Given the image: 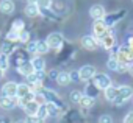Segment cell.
Masks as SVG:
<instances>
[{
    "mask_svg": "<svg viewBox=\"0 0 133 123\" xmlns=\"http://www.w3.org/2000/svg\"><path fill=\"white\" fill-rule=\"evenodd\" d=\"M31 64H33L35 70H45V61L42 56H35L31 59Z\"/></svg>",
    "mask_w": 133,
    "mask_h": 123,
    "instance_id": "cb8c5ba5",
    "label": "cell"
},
{
    "mask_svg": "<svg viewBox=\"0 0 133 123\" xmlns=\"http://www.w3.org/2000/svg\"><path fill=\"white\" fill-rule=\"evenodd\" d=\"M103 92H105V98H107L108 101H111V103H113V101L116 100V97H117V87H116V86H113V84H111V86H108Z\"/></svg>",
    "mask_w": 133,
    "mask_h": 123,
    "instance_id": "7402d4cb",
    "label": "cell"
},
{
    "mask_svg": "<svg viewBox=\"0 0 133 123\" xmlns=\"http://www.w3.org/2000/svg\"><path fill=\"white\" fill-rule=\"evenodd\" d=\"M92 83H94L100 90H105L108 86H111V78H110L107 73H96L94 78H92Z\"/></svg>",
    "mask_w": 133,
    "mask_h": 123,
    "instance_id": "52a82bcc",
    "label": "cell"
},
{
    "mask_svg": "<svg viewBox=\"0 0 133 123\" xmlns=\"http://www.w3.org/2000/svg\"><path fill=\"white\" fill-rule=\"evenodd\" d=\"M39 106H41V104H39L36 100H31V101H30V103H27V104H25L22 109L25 111V114H27L28 117H35V115L38 114V109H39Z\"/></svg>",
    "mask_w": 133,
    "mask_h": 123,
    "instance_id": "9a60e30c",
    "label": "cell"
},
{
    "mask_svg": "<svg viewBox=\"0 0 133 123\" xmlns=\"http://www.w3.org/2000/svg\"><path fill=\"white\" fill-rule=\"evenodd\" d=\"M0 123H11L8 118H2V120H0Z\"/></svg>",
    "mask_w": 133,
    "mask_h": 123,
    "instance_id": "bcb514c9",
    "label": "cell"
},
{
    "mask_svg": "<svg viewBox=\"0 0 133 123\" xmlns=\"http://www.w3.org/2000/svg\"><path fill=\"white\" fill-rule=\"evenodd\" d=\"M11 28H13V30H16V31H22V30H25V24H24V20H22V19H17V20H14V22H13Z\"/></svg>",
    "mask_w": 133,
    "mask_h": 123,
    "instance_id": "d6a6232c",
    "label": "cell"
},
{
    "mask_svg": "<svg viewBox=\"0 0 133 123\" xmlns=\"http://www.w3.org/2000/svg\"><path fill=\"white\" fill-rule=\"evenodd\" d=\"M45 106H47L49 115H52V117H56V115L61 112V107H59V106H56L55 103H45Z\"/></svg>",
    "mask_w": 133,
    "mask_h": 123,
    "instance_id": "83f0119b",
    "label": "cell"
},
{
    "mask_svg": "<svg viewBox=\"0 0 133 123\" xmlns=\"http://www.w3.org/2000/svg\"><path fill=\"white\" fill-rule=\"evenodd\" d=\"M17 123H28V120H19Z\"/></svg>",
    "mask_w": 133,
    "mask_h": 123,
    "instance_id": "c3c4849f",
    "label": "cell"
},
{
    "mask_svg": "<svg viewBox=\"0 0 133 123\" xmlns=\"http://www.w3.org/2000/svg\"><path fill=\"white\" fill-rule=\"evenodd\" d=\"M39 14H41V11H39L38 3H28V5L25 6V16H28V17H36V16H39Z\"/></svg>",
    "mask_w": 133,
    "mask_h": 123,
    "instance_id": "ffe728a7",
    "label": "cell"
},
{
    "mask_svg": "<svg viewBox=\"0 0 133 123\" xmlns=\"http://www.w3.org/2000/svg\"><path fill=\"white\" fill-rule=\"evenodd\" d=\"M45 42L49 44L50 48H53V50H59V48H63V45H64V37H63L61 33H52V34L47 36Z\"/></svg>",
    "mask_w": 133,
    "mask_h": 123,
    "instance_id": "277c9868",
    "label": "cell"
},
{
    "mask_svg": "<svg viewBox=\"0 0 133 123\" xmlns=\"http://www.w3.org/2000/svg\"><path fill=\"white\" fill-rule=\"evenodd\" d=\"M128 73L133 76V63H130V64H128Z\"/></svg>",
    "mask_w": 133,
    "mask_h": 123,
    "instance_id": "ee69618b",
    "label": "cell"
},
{
    "mask_svg": "<svg viewBox=\"0 0 133 123\" xmlns=\"http://www.w3.org/2000/svg\"><path fill=\"white\" fill-rule=\"evenodd\" d=\"M99 87L94 84V83H88L86 84V89H85V95H89V97H92V98H96L97 95H99Z\"/></svg>",
    "mask_w": 133,
    "mask_h": 123,
    "instance_id": "d4e9b609",
    "label": "cell"
},
{
    "mask_svg": "<svg viewBox=\"0 0 133 123\" xmlns=\"http://www.w3.org/2000/svg\"><path fill=\"white\" fill-rule=\"evenodd\" d=\"M36 45H38V41H28L27 42V51L30 55H36Z\"/></svg>",
    "mask_w": 133,
    "mask_h": 123,
    "instance_id": "d590c367",
    "label": "cell"
},
{
    "mask_svg": "<svg viewBox=\"0 0 133 123\" xmlns=\"http://www.w3.org/2000/svg\"><path fill=\"white\" fill-rule=\"evenodd\" d=\"M99 42H100V45H102L105 50H111V48L116 45V41H114V36H113L111 31H108L105 36H102V37L99 39Z\"/></svg>",
    "mask_w": 133,
    "mask_h": 123,
    "instance_id": "7c38bea8",
    "label": "cell"
},
{
    "mask_svg": "<svg viewBox=\"0 0 133 123\" xmlns=\"http://www.w3.org/2000/svg\"><path fill=\"white\" fill-rule=\"evenodd\" d=\"M45 120L44 118H41V117H38V115H35V117H30V120H28V123H44Z\"/></svg>",
    "mask_w": 133,
    "mask_h": 123,
    "instance_id": "60d3db41",
    "label": "cell"
},
{
    "mask_svg": "<svg viewBox=\"0 0 133 123\" xmlns=\"http://www.w3.org/2000/svg\"><path fill=\"white\" fill-rule=\"evenodd\" d=\"M92 31H94V36H96L97 39H100L102 36H105V34L110 31V27L105 24V20H103V19H99V20H94Z\"/></svg>",
    "mask_w": 133,
    "mask_h": 123,
    "instance_id": "8992f818",
    "label": "cell"
},
{
    "mask_svg": "<svg viewBox=\"0 0 133 123\" xmlns=\"http://www.w3.org/2000/svg\"><path fill=\"white\" fill-rule=\"evenodd\" d=\"M17 72H19L21 75H24V76L31 75V73L35 72V67H33V64H31V61H27V63L21 64V66L17 67Z\"/></svg>",
    "mask_w": 133,
    "mask_h": 123,
    "instance_id": "ac0fdd59",
    "label": "cell"
},
{
    "mask_svg": "<svg viewBox=\"0 0 133 123\" xmlns=\"http://www.w3.org/2000/svg\"><path fill=\"white\" fill-rule=\"evenodd\" d=\"M124 123H133V111H131V112H128V114L125 115Z\"/></svg>",
    "mask_w": 133,
    "mask_h": 123,
    "instance_id": "b9f144b4",
    "label": "cell"
},
{
    "mask_svg": "<svg viewBox=\"0 0 133 123\" xmlns=\"http://www.w3.org/2000/svg\"><path fill=\"white\" fill-rule=\"evenodd\" d=\"M127 44H128L130 47H133V34H131V36L128 37V42H127Z\"/></svg>",
    "mask_w": 133,
    "mask_h": 123,
    "instance_id": "f6af8a7d",
    "label": "cell"
},
{
    "mask_svg": "<svg viewBox=\"0 0 133 123\" xmlns=\"http://www.w3.org/2000/svg\"><path fill=\"white\" fill-rule=\"evenodd\" d=\"M58 73H59L58 70H50V72H49V76H50L52 80H56V76H58Z\"/></svg>",
    "mask_w": 133,
    "mask_h": 123,
    "instance_id": "7bdbcfd3",
    "label": "cell"
},
{
    "mask_svg": "<svg viewBox=\"0 0 133 123\" xmlns=\"http://www.w3.org/2000/svg\"><path fill=\"white\" fill-rule=\"evenodd\" d=\"M94 101H96V98H92V97H89V95H85L83 94V97H82V100H80V106L83 107V109H89V107H92L94 106Z\"/></svg>",
    "mask_w": 133,
    "mask_h": 123,
    "instance_id": "603a6c76",
    "label": "cell"
},
{
    "mask_svg": "<svg viewBox=\"0 0 133 123\" xmlns=\"http://www.w3.org/2000/svg\"><path fill=\"white\" fill-rule=\"evenodd\" d=\"M105 8L102 6V5H94V6H91V10H89V16L94 19V20H99V19H103L105 17Z\"/></svg>",
    "mask_w": 133,
    "mask_h": 123,
    "instance_id": "5bb4252c",
    "label": "cell"
},
{
    "mask_svg": "<svg viewBox=\"0 0 133 123\" xmlns=\"http://www.w3.org/2000/svg\"><path fill=\"white\" fill-rule=\"evenodd\" d=\"M28 41H30V33H28L27 30L19 31V42H21V44H27Z\"/></svg>",
    "mask_w": 133,
    "mask_h": 123,
    "instance_id": "836d02e7",
    "label": "cell"
},
{
    "mask_svg": "<svg viewBox=\"0 0 133 123\" xmlns=\"http://www.w3.org/2000/svg\"><path fill=\"white\" fill-rule=\"evenodd\" d=\"M55 81H56L59 86H68V84L72 81V80H71V73H69V72H59Z\"/></svg>",
    "mask_w": 133,
    "mask_h": 123,
    "instance_id": "44dd1931",
    "label": "cell"
},
{
    "mask_svg": "<svg viewBox=\"0 0 133 123\" xmlns=\"http://www.w3.org/2000/svg\"><path fill=\"white\" fill-rule=\"evenodd\" d=\"M114 56L117 58L119 63L130 64V63H133V47H130L128 44L121 45V47L117 48V51H116V55H114Z\"/></svg>",
    "mask_w": 133,
    "mask_h": 123,
    "instance_id": "6da1fadb",
    "label": "cell"
},
{
    "mask_svg": "<svg viewBox=\"0 0 133 123\" xmlns=\"http://www.w3.org/2000/svg\"><path fill=\"white\" fill-rule=\"evenodd\" d=\"M107 67L110 70H113V72H117V69H119V61H117V58L114 55L110 56V59L107 61Z\"/></svg>",
    "mask_w": 133,
    "mask_h": 123,
    "instance_id": "484cf974",
    "label": "cell"
},
{
    "mask_svg": "<svg viewBox=\"0 0 133 123\" xmlns=\"http://www.w3.org/2000/svg\"><path fill=\"white\" fill-rule=\"evenodd\" d=\"M69 73H71V80H72V81H75V83H77V81H82L78 70H74V72H69Z\"/></svg>",
    "mask_w": 133,
    "mask_h": 123,
    "instance_id": "ab89813d",
    "label": "cell"
},
{
    "mask_svg": "<svg viewBox=\"0 0 133 123\" xmlns=\"http://www.w3.org/2000/svg\"><path fill=\"white\" fill-rule=\"evenodd\" d=\"M99 123H113V118H111V115L103 114V115L99 117Z\"/></svg>",
    "mask_w": 133,
    "mask_h": 123,
    "instance_id": "74e56055",
    "label": "cell"
},
{
    "mask_svg": "<svg viewBox=\"0 0 133 123\" xmlns=\"http://www.w3.org/2000/svg\"><path fill=\"white\" fill-rule=\"evenodd\" d=\"M28 3H38V0H28Z\"/></svg>",
    "mask_w": 133,
    "mask_h": 123,
    "instance_id": "7dc6e473",
    "label": "cell"
},
{
    "mask_svg": "<svg viewBox=\"0 0 133 123\" xmlns=\"http://www.w3.org/2000/svg\"><path fill=\"white\" fill-rule=\"evenodd\" d=\"M35 75H36L38 81H44V80H45V76H47L45 70H35Z\"/></svg>",
    "mask_w": 133,
    "mask_h": 123,
    "instance_id": "f35d334b",
    "label": "cell"
},
{
    "mask_svg": "<svg viewBox=\"0 0 133 123\" xmlns=\"http://www.w3.org/2000/svg\"><path fill=\"white\" fill-rule=\"evenodd\" d=\"M82 97H83V94H82L80 90H72V92L69 94V100H71L72 103H80Z\"/></svg>",
    "mask_w": 133,
    "mask_h": 123,
    "instance_id": "1f68e13d",
    "label": "cell"
},
{
    "mask_svg": "<svg viewBox=\"0 0 133 123\" xmlns=\"http://www.w3.org/2000/svg\"><path fill=\"white\" fill-rule=\"evenodd\" d=\"M28 51H21V50H16L14 53H11L10 56V66H14L16 69L21 66V64H24V63H27V61H31V59H28Z\"/></svg>",
    "mask_w": 133,
    "mask_h": 123,
    "instance_id": "3957f363",
    "label": "cell"
},
{
    "mask_svg": "<svg viewBox=\"0 0 133 123\" xmlns=\"http://www.w3.org/2000/svg\"><path fill=\"white\" fill-rule=\"evenodd\" d=\"M14 10H16V6H14L13 0H2V2H0V13H3V14H13Z\"/></svg>",
    "mask_w": 133,
    "mask_h": 123,
    "instance_id": "2e32d148",
    "label": "cell"
},
{
    "mask_svg": "<svg viewBox=\"0 0 133 123\" xmlns=\"http://www.w3.org/2000/svg\"><path fill=\"white\" fill-rule=\"evenodd\" d=\"M78 73H80V80H82V81H91L97 72H96V67H94V66L86 64V66H83V67L78 70Z\"/></svg>",
    "mask_w": 133,
    "mask_h": 123,
    "instance_id": "30bf717a",
    "label": "cell"
},
{
    "mask_svg": "<svg viewBox=\"0 0 133 123\" xmlns=\"http://www.w3.org/2000/svg\"><path fill=\"white\" fill-rule=\"evenodd\" d=\"M8 67H10V56L0 53V69H2L3 72H6Z\"/></svg>",
    "mask_w": 133,
    "mask_h": 123,
    "instance_id": "f1b7e54d",
    "label": "cell"
},
{
    "mask_svg": "<svg viewBox=\"0 0 133 123\" xmlns=\"http://www.w3.org/2000/svg\"><path fill=\"white\" fill-rule=\"evenodd\" d=\"M2 95L3 97H16L17 95V83H14V81L5 83L2 87Z\"/></svg>",
    "mask_w": 133,
    "mask_h": 123,
    "instance_id": "8fae6325",
    "label": "cell"
},
{
    "mask_svg": "<svg viewBox=\"0 0 133 123\" xmlns=\"http://www.w3.org/2000/svg\"><path fill=\"white\" fill-rule=\"evenodd\" d=\"M3 73H5V72H3L2 69H0V78H2V76H3Z\"/></svg>",
    "mask_w": 133,
    "mask_h": 123,
    "instance_id": "681fc988",
    "label": "cell"
},
{
    "mask_svg": "<svg viewBox=\"0 0 133 123\" xmlns=\"http://www.w3.org/2000/svg\"><path fill=\"white\" fill-rule=\"evenodd\" d=\"M17 50V44L16 42H11V41H5L2 44V47H0V53H3V55H11Z\"/></svg>",
    "mask_w": 133,
    "mask_h": 123,
    "instance_id": "e0dca14e",
    "label": "cell"
},
{
    "mask_svg": "<svg viewBox=\"0 0 133 123\" xmlns=\"http://www.w3.org/2000/svg\"><path fill=\"white\" fill-rule=\"evenodd\" d=\"M30 92H33L31 86L28 83H21V84H17V95H16V98H22V97L28 95Z\"/></svg>",
    "mask_w": 133,
    "mask_h": 123,
    "instance_id": "d6986e66",
    "label": "cell"
},
{
    "mask_svg": "<svg viewBox=\"0 0 133 123\" xmlns=\"http://www.w3.org/2000/svg\"><path fill=\"white\" fill-rule=\"evenodd\" d=\"M6 41H11V42H19V31H16V30H10L8 33H6Z\"/></svg>",
    "mask_w": 133,
    "mask_h": 123,
    "instance_id": "4dcf8cb0",
    "label": "cell"
},
{
    "mask_svg": "<svg viewBox=\"0 0 133 123\" xmlns=\"http://www.w3.org/2000/svg\"><path fill=\"white\" fill-rule=\"evenodd\" d=\"M41 94L44 95V98H45V103H55L56 106L63 107V100L58 97V94H56L55 90H52V89H44V87H42Z\"/></svg>",
    "mask_w": 133,
    "mask_h": 123,
    "instance_id": "ba28073f",
    "label": "cell"
},
{
    "mask_svg": "<svg viewBox=\"0 0 133 123\" xmlns=\"http://www.w3.org/2000/svg\"><path fill=\"white\" fill-rule=\"evenodd\" d=\"M16 104H17L16 97H3V95L0 97V107H3V109L10 111V109L16 107Z\"/></svg>",
    "mask_w": 133,
    "mask_h": 123,
    "instance_id": "4fadbf2b",
    "label": "cell"
},
{
    "mask_svg": "<svg viewBox=\"0 0 133 123\" xmlns=\"http://www.w3.org/2000/svg\"><path fill=\"white\" fill-rule=\"evenodd\" d=\"M39 8H52V0H38Z\"/></svg>",
    "mask_w": 133,
    "mask_h": 123,
    "instance_id": "8d00e7d4",
    "label": "cell"
},
{
    "mask_svg": "<svg viewBox=\"0 0 133 123\" xmlns=\"http://www.w3.org/2000/svg\"><path fill=\"white\" fill-rule=\"evenodd\" d=\"M36 115H38V117H41V118H44V120L49 117V111H47V106H45V103L39 106V109H38V114H36Z\"/></svg>",
    "mask_w": 133,
    "mask_h": 123,
    "instance_id": "e575fe53",
    "label": "cell"
},
{
    "mask_svg": "<svg viewBox=\"0 0 133 123\" xmlns=\"http://www.w3.org/2000/svg\"><path fill=\"white\" fill-rule=\"evenodd\" d=\"M125 14H127V11H125V10H119V11H116V13L105 14L103 20H105V24L111 28V27H114V25H116L121 19H124V17H125Z\"/></svg>",
    "mask_w": 133,
    "mask_h": 123,
    "instance_id": "5b68a950",
    "label": "cell"
},
{
    "mask_svg": "<svg viewBox=\"0 0 133 123\" xmlns=\"http://www.w3.org/2000/svg\"><path fill=\"white\" fill-rule=\"evenodd\" d=\"M80 44H82V47L83 48H86V50H96L99 45H100V42H99V39L96 37V36H91V34H86V36H83L82 37V41H80Z\"/></svg>",
    "mask_w": 133,
    "mask_h": 123,
    "instance_id": "9c48e42d",
    "label": "cell"
},
{
    "mask_svg": "<svg viewBox=\"0 0 133 123\" xmlns=\"http://www.w3.org/2000/svg\"><path fill=\"white\" fill-rule=\"evenodd\" d=\"M130 98H133V89L130 87V86H127V84H124V86H119L117 87V97H116V100L113 101L116 106H122L125 101H128Z\"/></svg>",
    "mask_w": 133,
    "mask_h": 123,
    "instance_id": "7a4b0ae2",
    "label": "cell"
},
{
    "mask_svg": "<svg viewBox=\"0 0 133 123\" xmlns=\"http://www.w3.org/2000/svg\"><path fill=\"white\" fill-rule=\"evenodd\" d=\"M49 44L45 41H38V45H36V53L38 55H45L49 51Z\"/></svg>",
    "mask_w": 133,
    "mask_h": 123,
    "instance_id": "4316f807",
    "label": "cell"
},
{
    "mask_svg": "<svg viewBox=\"0 0 133 123\" xmlns=\"http://www.w3.org/2000/svg\"><path fill=\"white\" fill-rule=\"evenodd\" d=\"M31 100H35V92H30L28 95H25V97H22V98H17V104L21 106V107H24L27 103H30Z\"/></svg>",
    "mask_w": 133,
    "mask_h": 123,
    "instance_id": "f546056e",
    "label": "cell"
}]
</instances>
